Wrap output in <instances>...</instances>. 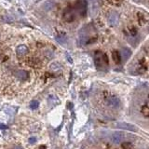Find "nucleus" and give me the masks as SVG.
<instances>
[{"label": "nucleus", "mask_w": 149, "mask_h": 149, "mask_svg": "<svg viewBox=\"0 0 149 149\" xmlns=\"http://www.w3.org/2000/svg\"><path fill=\"white\" fill-rule=\"evenodd\" d=\"M76 9L81 16H85L87 11V4L85 0H78L76 3Z\"/></svg>", "instance_id": "f257e3e1"}, {"label": "nucleus", "mask_w": 149, "mask_h": 149, "mask_svg": "<svg viewBox=\"0 0 149 149\" xmlns=\"http://www.w3.org/2000/svg\"><path fill=\"white\" fill-rule=\"evenodd\" d=\"M117 126L118 128L127 129V131H133V132H136L137 131V129L135 128L134 125L126 123V122H119V123H117Z\"/></svg>", "instance_id": "f03ea898"}, {"label": "nucleus", "mask_w": 149, "mask_h": 149, "mask_svg": "<svg viewBox=\"0 0 149 149\" xmlns=\"http://www.w3.org/2000/svg\"><path fill=\"white\" fill-rule=\"evenodd\" d=\"M124 140V133L120 131L114 132L112 135V142L114 144H120Z\"/></svg>", "instance_id": "7ed1b4c3"}, {"label": "nucleus", "mask_w": 149, "mask_h": 149, "mask_svg": "<svg viewBox=\"0 0 149 149\" xmlns=\"http://www.w3.org/2000/svg\"><path fill=\"white\" fill-rule=\"evenodd\" d=\"M15 76L19 79V80H22V81H24V80H27L28 79V72L25 71V70H18L16 73H15Z\"/></svg>", "instance_id": "20e7f679"}, {"label": "nucleus", "mask_w": 149, "mask_h": 149, "mask_svg": "<svg viewBox=\"0 0 149 149\" xmlns=\"http://www.w3.org/2000/svg\"><path fill=\"white\" fill-rule=\"evenodd\" d=\"M118 21H119V16H118V14L117 12H112L109 15L108 22L112 26L117 25L118 24Z\"/></svg>", "instance_id": "39448f33"}, {"label": "nucleus", "mask_w": 149, "mask_h": 149, "mask_svg": "<svg viewBox=\"0 0 149 149\" xmlns=\"http://www.w3.org/2000/svg\"><path fill=\"white\" fill-rule=\"evenodd\" d=\"M16 52L19 56H24L25 54H27L28 52V48L26 47L25 45H20L18 46L16 49Z\"/></svg>", "instance_id": "423d86ee"}, {"label": "nucleus", "mask_w": 149, "mask_h": 149, "mask_svg": "<svg viewBox=\"0 0 149 149\" xmlns=\"http://www.w3.org/2000/svg\"><path fill=\"white\" fill-rule=\"evenodd\" d=\"M95 64H96L98 69H102L104 67V60H102V54H100V53H97L95 56Z\"/></svg>", "instance_id": "0eeeda50"}, {"label": "nucleus", "mask_w": 149, "mask_h": 149, "mask_svg": "<svg viewBox=\"0 0 149 149\" xmlns=\"http://www.w3.org/2000/svg\"><path fill=\"white\" fill-rule=\"evenodd\" d=\"M108 104L110 106H113V107H118L120 105V101L116 96H112L108 99Z\"/></svg>", "instance_id": "6e6552de"}, {"label": "nucleus", "mask_w": 149, "mask_h": 149, "mask_svg": "<svg viewBox=\"0 0 149 149\" xmlns=\"http://www.w3.org/2000/svg\"><path fill=\"white\" fill-rule=\"evenodd\" d=\"M63 18H64V20L67 21V22H72L75 19V16H74V14L71 10H67V11L64 12Z\"/></svg>", "instance_id": "1a4fd4ad"}, {"label": "nucleus", "mask_w": 149, "mask_h": 149, "mask_svg": "<svg viewBox=\"0 0 149 149\" xmlns=\"http://www.w3.org/2000/svg\"><path fill=\"white\" fill-rule=\"evenodd\" d=\"M121 55L124 61H127L129 58V56H131V51H129V49H123V51L121 52Z\"/></svg>", "instance_id": "9d476101"}, {"label": "nucleus", "mask_w": 149, "mask_h": 149, "mask_svg": "<svg viewBox=\"0 0 149 149\" xmlns=\"http://www.w3.org/2000/svg\"><path fill=\"white\" fill-rule=\"evenodd\" d=\"M38 106H39V102H38L37 101H32L31 104H30V107H31L32 109H37Z\"/></svg>", "instance_id": "9b49d317"}, {"label": "nucleus", "mask_w": 149, "mask_h": 149, "mask_svg": "<svg viewBox=\"0 0 149 149\" xmlns=\"http://www.w3.org/2000/svg\"><path fill=\"white\" fill-rule=\"evenodd\" d=\"M44 7H46L45 9H51V7H53V2H51V1H49V2H47V3H45V5H44Z\"/></svg>", "instance_id": "f8f14e48"}, {"label": "nucleus", "mask_w": 149, "mask_h": 149, "mask_svg": "<svg viewBox=\"0 0 149 149\" xmlns=\"http://www.w3.org/2000/svg\"><path fill=\"white\" fill-rule=\"evenodd\" d=\"M36 141V139L35 138V137H32V138L29 139V143H30V144H35Z\"/></svg>", "instance_id": "ddd939ff"}, {"label": "nucleus", "mask_w": 149, "mask_h": 149, "mask_svg": "<svg viewBox=\"0 0 149 149\" xmlns=\"http://www.w3.org/2000/svg\"><path fill=\"white\" fill-rule=\"evenodd\" d=\"M0 129H7V127L6 125H4V124H1L0 123Z\"/></svg>", "instance_id": "4468645a"}]
</instances>
